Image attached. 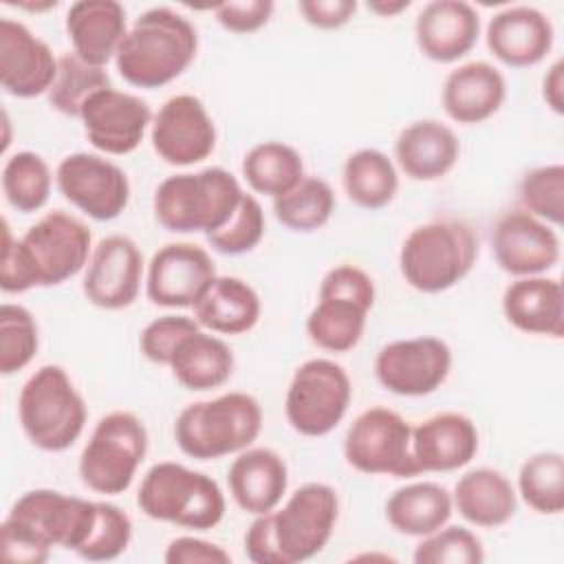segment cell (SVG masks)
I'll use <instances>...</instances> for the list:
<instances>
[{"label":"cell","instance_id":"836d02e7","mask_svg":"<svg viewBox=\"0 0 564 564\" xmlns=\"http://www.w3.org/2000/svg\"><path fill=\"white\" fill-rule=\"evenodd\" d=\"M341 185L361 209H383L399 192V172L392 159L377 148H361L344 161Z\"/></svg>","mask_w":564,"mask_h":564},{"label":"cell","instance_id":"e575fe53","mask_svg":"<svg viewBox=\"0 0 564 564\" xmlns=\"http://www.w3.org/2000/svg\"><path fill=\"white\" fill-rule=\"evenodd\" d=\"M242 176L256 194L278 198L293 189L306 174L300 152L282 141H262L242 159Z\"/></svg>","mask_w":564,"mask_h":564},{"label":"cell","instance_id":"d6986e66","mask_svg":"<svg viewBox=\"0 0 564 564\" xmlns=\"http://www.w3.org/2000/svg\"><path fill=\"white\" fill-rule=\"evenodd\" d=\"M491 251L498 267L509 275H544L560 262V236L549 223L524 209H513L496 220Z\"/></svg>","mask_w":564,"mask_h":564},{"label":"cell","instance_id":"52a82bcc","mask_svg":"<svg viewBox=\"0 0 564 564\" xmlns=\"http://www.w3.org/2000/svg\"><path fill=\"white\" fill-rule=\"evenodd\" d=\"M137 507L152 520L192 531L214 529L227 509L218 482L174 460L152 465L137 491Z\"/></svg>","mask_w":564,"mask_h":564},{"label":"cell","instance_id":"ba28073f","mask_svg":"<svg viewBox=\"0 0 564 564\" xmlns=\"http://www.w3.org/2000/svg\"><path fill=\"white\" fill-rule=\"evenodd\" d=\"M478 260V238L456 218H438L414 227L399 251L403 280L421 293L456 286Z\"/></svg>","mask_w":564,"mask_h":564},{"label":"cell","instance_id":"277c9868","mask_svg":"<svg viewBox=\"0 0 564 564\" xmlns=\"http://www.w3.org/2000/svg\"><path fill=\"white\" fill-rule=\"evenodd\" d=\"M196 51V26L170 7H154L132 22L115 55V66L130 86L152 90L181 77Z\"/></svg>","mask_w":564,"mask_h":564},{"label":"cell","instance_id":"1f68e13d","mask_svg":"<svg viewBox=\"0 0 564 564\" xmlns=\"http://www.w3.org/2000/svg\"><path fill=\"white\" fill-rule=\"evenodd\" d=\"M454 513L452 494L432 480L399 487L386 500V520L403 535L423 538L449 522Z\"/></svg>","mask_w":564,"mask_h":564},{"label":"cell","instance_id":"ffe728a7","mask_svg":"<svg viewBox=\"0 0 564 564\" xmlns=\"http://www.w3.org/2000/svg\"><path fill=\"white\" fill-rule=\"evenodd\" d=\"M57 73V57L26 24L0 20V84L7 95L33 99L48 93Z\"/></svg>","mask_w":564,"mask_h":564},{"label":"cell","instance_id":"3957f363","mask_svg":"<svg viewBox=\"0 0 564 564\" xmlns=\"http://www.w3.org/2000/svg\"><path fill=\"white\" fill-rule=\"evenodd\" d=\"M337 518V491L326 482H306L282 507L256 516L245 533L247 557L256 564L306 562L328 544Z\"/></svg>","mask_w":564,"mask_h":564},{"label":"cell","instance_id":"ee69618b","mask_svg":"<svg viewBox=\"0 0 564 564\" xmlns=\"http://www.w3.org/2000/svg\"><path fill=\"white\" fill-rule=\"evenodd\" d=\"M132 540V520L130 516L112 505V502H97V520L90 531V538L77 553L82 560L88 562H110L117 560Z\"/></svg>","mask_w":564,"mask_h":564},{"label":"cell","instance_id":"60d3db41","mask_svg":"<svg viewBox=\"0 0 564 564\" xmlns=\"http://www.w3.org/2000/svg\"><path fill=\"white\" fill-rule=\"evenodd\" d=\"M520 203L524 212L560 227L564 218V165L549 163L529 170L520 181Z\"/></svg>","mask_w":564,"mask_h":564},{"label":"cell","instance_id":"816d5d0a","mask_svg":"<svg viewBox=\"0 0 564 564\" xmlns=\"http://www.w3.org/2000/svg\"><path fill=\"white\" fill-rule=\"evenodd\" d=\"M18 7L20 9H29V11H46V9H55L57 7V2L55 0H44V2H18Z\"/></svg>","mask_w":564,"mask_h":564},{"label":"cell","instance_id":"4dcf8cb0","mask_svg":"<svg viewBox=\"0 0 564 564\" xmlns=\"http://www.w3.org/2000/svg\"><path fill=\"white\" fill-rule=\"evenodd\" d=\"M234 352L220 337L203 328L189 333L172 352L167 368L174 379L192 392H207L225 386L234 375Z\"/></svg>","mask_w":564,"mask_h":564},{"label":"cell","instance_id":"6da1fadb","mask_svg":"<svg viewBox=\"0 0 564 564\" xmlns=\"http://www.w3.org/2000/svg\"><path fill=\"white\" fill-rule=\"evenodd\" d=\"M90 253V229L62 209L44 214L20 238L11 236L4 218L0 289L4 293H24L35 286H57L86 269Z\"/></svg>","mask_w":564,"mask_h":564},{"label":"cell","instance_id":"b9f144b4","mask_svg":"<svg viewBox=\"0 0 564 564\" xmlns=\"http://www.w3.org/2000/svg\"><path fill=\"white\" fill-rule=\"evenodd\" d=\"M412 560L416 564H480L485 560L480 538L465 527L443 524L423 535L414 546Z\"/></svg>","mask_w":564,"mask_h":564},{"label":"cell","instance_id":"d4e9b609","mask_svg":"<svg viewBox=\"0 0 564 564\" xmlns=\"http://www.w3.org/2000/svg\"><path fill=\"white\" fill-rule=\"evenodd\" d=\"M227 485L242 511L262 516L282 502L289 487V469L275 449L247 447L231 460Z\"/></svg>","mask_w":564,"mask_h":564},{"label":"cell","instance_id":"f546056e","mask_svg":"<svg viewBox=\"0 0 564 564\" xmlns=\"http://www.w3.org/2000/svg\"><path fill=\"white\" fill-rule=\"evenodd\" d=\"M452 502L469 524L496 529L516 516L518 494L502 471L478 467L469 469L456 480Z\"/></svg>","mask_w":564,"mask_h":564},{"label":"cell","instance_id":"ac0fdd59","mask_svg":"<svg viewBox=\"0 0 564 564\" xmlns=\"http://www.w3.org/2000/svg\"><path fill=\"white\" fill-rule=\"evenodd\" d=\"M79 121L95 150L123 156L141 145L152 126V110L141 97L110 86L95 93L84 104Z\"/></svg>","mask_w":564,"mask_h":564},{"label":"cell","instance_id":"9a60e30c","mask_svg":"<svg viewBox=\"0 0 564 564\" xmlns=\"http://www.w3.org/2000/svg\"><path fill=\"white\" fill-rule=\"evenodd\" d=\"M216 123L196 95H174L152 117L150 141L167 165L187 167L205 161L216 150Z\"/></svg>","mask_w":564,"mask_h":564},{"label":"cell","instance_id":"681fc988","mask_svg":"<svg viewBox=\"0 0 564 564\" xmlns=\"http://www.w3.org/2000/svg\"><path fill=\"white\" fill-rule=\"evenodd\" d=\"M542 99L555 115H564V62L557 59L542 79Z\"/></svg>","mask_w":564,"mask_h":564},{"label":"cell","instance_id":"f1b7e54d","mask_svg":"<svg viewBox=\"0 0 564 564\" xmlns=\"http://www.w3.org/2000/svg\"><path fill=\"white\" fill-rule=\"evenodd\" d=\"M200 328L218 335L249 333L262 313L258 291L238 275H216L192 306Z\"/></svg>","mask_w":564,"mask_h":564},{"label":"cell","instance_id":"603a6c76","mask_svg":"<svg viewBox=\"0 0 564 564\" xmlns=\"http://www.w3.org/2000/svg\"><path fill=\"white\" fill-rule=\"evenodd\" d=\"M476 423L460 412H438L412 427V456L419 474L456 471L478 454Z\"/></svg>","mask_w":564,"mask_h":564},{"label":"cell","instance_id":"44dd1931","mask_svg":"<svg viewBox=\"0 0 564 564\" xmlns=\"http://www.w3.org/2000/svg\"><path fill=\"white\" fill-rule=\"evenodd\" d=\"M480 37V15L465 0H432L414 20V40L423 57L452 64L465 57Z\"/></svg>","mask_w":564,"mask_h":564},{"label":"cell","instance_id":"7c38bea8","mask_svg":"<svg viewBox=\"0 0 564 564\" xmlns=\"http://www.w3.org/2000/svg\"><path fill=\"white\" fill-rule=\"evenodd\" d=\"M344 458L368 476H419L412 456V425L383 405L364 410L350 423L344 436Z\"/></svg>","mask_w":564,"mask_h":564},{"label":"cell","instance_id":"5b68a950","mask_svg":"<svg viewBox=\"0 0 564 564\" xmlns=\"http://www.w3.org/2000/svg\"><path fill=\"white\" fill-rule=\"evenodd\" d=\"M262 421V405L253 394L225 392L185 405L174 421V441L185 456L214 460L251 447Z\"/></svg>","mask_w":564,"mask_h":564},{"label":"cell","instance_id":"7bdbcfd3","mask_svg":"<svg viewBox=\"0 0 564 564\" xmlns=\"http://www.w3.org/2000/svg\"><path fill=\"white\" fill-rule=\"evenodd\" d=\"M264 236V209L253 194H242L231 218L216 231L207 234V242L223 256H242L253 251Z\"/></svg>","mask_w":564,"mask_h":564},{"label":"cell","instance_id":"e0dca14e","mask_svg":"<svg viewBox=\"0 0 564 564\" xmlns=\"http://www.w3.org/2000/svg\"><path fill=\"white\" fill-rule=\"evenodd\" d=\"M216 278L212 256L194 242H167L148 262L145 295L163 308H187Z\"/></svg>","mask_w":564,"mask_h":564},{"label":"cell","instance_id":"f6af8a7d","mask_svg":"<svg viewBox=\"0 0 564 564\" xmlns=\"http://www.w3.org/2000/svg\"><path fill=\"white\" fill-rule=\"evenodd\" d=\"M200 324L189 315H161L152 319L139 335L141 355L159 366H167L174 348Z\"/></svg>","mask_w":564,"mask_h":564},{"label":"cell","instance_id":"c3c4849f","mask_svg":"<svg viewBox=\"0 0 564 564\" xmlns=\"http://www.w3.org/2000/svg\"><path fill=\"white\" fill-rule=\"evenodd\" d=\"M297 11L304 22L322 31H335L348 24L357 11L355 0H300Z\"/></svg>","mask_w":564,"mask_h":564},{"label":"cell","instance_id":"d6a6232c","mask_svg":"<svg viewBox=\"0 0 564 564\" xmlns=\"http://www.w3.org/2000/svg\"><path fill=\"white\" fill-rule=\"evenodd\" d=\"M370 308L361 300L317 291V304L306 317V335L326 352H348L361 341Z\"/></svg>","mask_w":564,"mask_h":564},{"label":"cell","instance_id":"bcb514c9","mask_svg":"<svg viewBox=\"0 0 564 564\" xmlns=\"http://www.w3.org/2000/svg\"><path fill=\"white\" fill-rule=\"evenodd\" d=\"M275 4L271 0H242V2H220L214 7L216 22L229 33H256L273 15Z\"/></svg>","mask_w":564,"mask_h":564},{"label":"cell","instance_id":"4fadbf2b","mask_svg":"<svg viewBox=\"0 0 564 564\" xmlns=\"http://www.w3.org/2000/svg\"><path fill=\"white\" fill-rule=\"evenodd\" d=\"M55 185L70 205L99 223L115 220L130 203L128 174L101 154L64 156L55 170Z\"/></svg>","mask_w":564,"mask_h":564},{"label":"cell","instance_id":"2e32d148","mask_svg":"<svg viewBox=\"0 0 564 564\" xmlns=\"http://www.w3.org/2000/svg\"><path fill=\"white\" fill-rule=\"evenodd\" d=\"M143 282V253L139 245L112 234L101 238L84 271L82 291L86 300L104 311H121L134 304Z\"/></svg>","mask_w":564,"mask_h":564},{"label":"cell","instance_id":"f907efd6","mask_svg":"<svg viewBox=\"0 0 564 564\" xmlns=\"http://www.w3.org/2000/svg\"><path fill=\"white\" fill-rule=\"evenodd\" d=\"M410 4H412L410 0H370L366 7H368V11L377 13L379 18H394L401 11L410 9Z\"/></svg>","mask_w":564,"mask_h":564},{"label":"cell","instance_id":"ab89813d","mask_svg":"<svg viewBox=\"0 0 564 564\" xmlns=\"http://www.w3.org/2000/svg\"><path fill=\"white\" fill-rule=\"evenodd\" d=\"M40 348V330L33 313L13 302L0 306V372L4 377L24 370Z\"/></svg>","mask_w":564,"mask_h":564},{"label":"cell","instance_id":"8fae6325","mask_svg":"<svg viewBox=\"0 0 564 564\" xmlns=\"http://www.w3.org/2000/svg\"><path fill=\"white\" fill-rule=\"evenodd\" d=\"M352 383L344 366L326 357L300 364L284 397L286 423L302 436L330 434L348 412Z\"/></svg>","mask_w":564,"mask_h":564},{"label":"cell","instance_id":"7dc6e473","mask_svg":"<svg viewBox=\"0 0 564 564\" xmlns=\"http://www.w3.org/2000/svg\"><path fill=\"white\" fill-rule=\"evenodd\" d=\"M163 560L167 564H229L231 555L216 542L196 535H178L165 546Z\"/></svg>","mask_w":564,"mask_h":564},{"label":"cell","instance_id":"74e56055","mask_svg":"<svg viewBox=\"0 0 564 564\" xmlns=\"http://www.w3.org/2000/svg\"><path fill=\"white\" fill-rule=\"evenodd\" d=\"M110 75L101 66L84 62L75 53H64L57 57V73L46 93L53 110L66 117L79 119L84 104L99 90L110 88Z\"/></svg>","mask_w":564,"mask_h":564},{"label":"cell","instance_id":"7402d4cb","mask_svg":"<svg viewBox=\"0 0 564 564\" xmlns=\"http://www.w3.org/2000/svg\"><path fill=\"white\" fill-rule=\"evenodd\" d=\"M485 37L487 48L498 62L511 68H529L551 53L555 31L549 15L540 9L518 4L494 13Z\"/></svg>","mask_w":564,"mask_h":564},{"label":"cell","instance_id":"484cf974","mask_svg":"<svg viewBox=\"0 0 564 564\" xmlns=\"http://www.w3.org/2000/svg\"><path fill=\"white\" fill-rule=\"evenodd\" d=\"M128 29L126 9L117 0H77L66 13L73 53L93 66L106 68L115 59Z\"/></svg>","mask_w":564,"mask_h":564},{"label":"cell","instance_id":"8992f818","mask_svg":"<svg viewBox=\"0 0 564 564\" xmlns=\"http://www.w3.org/2000/svg\"><path fill=\"white\" fill-rule=\"evenodd\" d=\"M245 189L225 167H205L163 178L154 192L156 223L172 234L205 236L220 229L236 212Z\"/></svg>","mask_w":564,"mask_h":564},{"label":"cell","instance_id":"83f0119b","mask_svg":"<svg viewBox=\"0 0 564 564\" xmlns=\"http://www.w3.org/2000/svg\"><path fill=\"white\" fill-rule=\"evenodd\" d=\"M507 322L527 333L560 339L564 335V291L557 278L529 275L513 280L502 293Z\"/></svg>","mask_w":564,"mask_h":564},{"label":"cell","instance_id":"f35d334b","mask_svg":"<svg viewBox=\"0 0 564 564\" xmlns=\"http://www.w3.org/2000/svg\"><path fill=\"white\" fill-rule=\"evenodd\" d=\"M516 494L529 509L542 516H557L564 509V456L540 452L529 456L518 471Z\"/></svg>","mask_w":564,"mask_h":564},{"label":"cell","instance_id":"cb8c5ba5","mask_svg":"<svg viewBox=\"0 0 564 564\" xmlns=\"http://www.w3.org/2000/svg\"><path fill=\"white\" fill-rule=\"evenodd\" d=\"M505 97V75L482 59L467 62L449 70L441 90L445 115L463 126H476L491 119L502 108Z\"/></svg>","mask_w":564,"mask_h":564},{"label":"cell","instance_id":"8d00e7d4","mask_svg":"<svg viewBox=\"0 0 564 564\" xmlns=\"http://www.w3.org/2000/svg\"><path fill=\"white\" fill-rule=\"evenodd\" d=\"M53 174L48 163L31 150L13 152L2 167V192L20 214L40 212L51 196Z\"/></svg>","mask_w":564,"mask_h":564},{"label":"cell","instance_id":"30bf717a","mask_svg":"<svg viewBox=\"0 0 564 564\" xmlns=\"http://www.w3.org/2000/svg\"><path fill=\"white\" fill-rule=\"evenodd\" d=\"M148 454V430L128 410L104 414L79 454L82 482L104 496H119L132 485Z\"/></svg>","mask_w":564,"mask_h":564},{"label":"cell","instance_id":"7a4b0ae2","mask_svg":"<svg viewBox=\"0 0 564 564\" xmlns=\"http://www.w3.org/2000/svg\"><path fill=\"white\" fill-rule=\"evenodd\" d=\"M97 520V500L55 489L22 494L0 524V555L15 564H44L53 546L79 553Z\"/></svg>","mask_w":564,"mask_h":564},{"label":"cell","instance_id":"9c48e42d","mask_svg":"<svg viewBox=\"0 0 564 564\" xmlns=\"http://www.w3.org/2000/svg\"><path fill=\"white\" fill-rule=\"evenodd\" d=\"M18 419L31 445L42 452H64L82 436L88 410L68 372L46 364L22 383Z\"/></svg>","mask_w":564,"mask_h":564},{"label":"cell","instance_id":"5bb4252c","mask_svg":"<svg viewBox=\"0 0 564 564\" xmlns=\"http://www.w3.org/2000/svg\"><path fill=\"white\" fill-rule=\"evenodd\" d=\"M452 370L449 346L432 335L386 344L375 357V377L392 394L425 397L438 390Z\"/></svg>","mask_w":564,"mask_h":564},{"label":"cell","instance_id":"4316f807","mask_svg":"<svg viewBox=\"0 0 564 564\" xmlns=\"http://www.w3.org/2000/svg\"><path fill=\"white\" fill-rule=\"evenodd\" d=\"M460 156L456 132L438 119H419L405 126L394 141L399 170L412 181H436L454 170Z\"/></svg>","mask_w":564,"mask_h":564},{"label":"cell","instance_id":"d590c367","mask_svg":"<svg viewBox=\"0 0 564 564\" xmlns=\"http://www.w3.org/2000/svg\"><path fill=\"white\" fill-rule=\"evenodd\" d=\"M335 212L333 187L319 176H304L293 189L273 198L278 223L297 234L322 229Z\"/></svg>","mask_w":564,"mask_h":564}]
</instances>
